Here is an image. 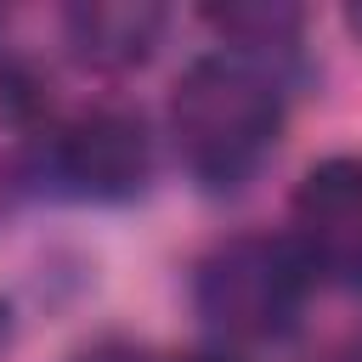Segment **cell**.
Listing matches in <instances>:
<instances>
[{
    "mask_svg": "<svg viewBox=\"0 0 362 362\" xmlns=\"http://www.w3.org/2000/svg\"><path fill=\"white\" fill-rule=\"evenodd\" d=\"M283 130V74L243 51H204L170 90V136L187 175L209 192L243 187Z\"/></svg>",
    "mask_w": 362,
    "mask_h": 362,
    "instance_id": "obj_1",
    "label": "cell"
},
{
    "mask_svg": "<svg viewBox=\"0 0 362 362\" xmlns=\"http://www.w3.org/2000/svg\"><path fill=\"white\" fill-rule=\"evenodd\" d=\"M311 294V266L294 238L232 232L192 272V305L221 339H283Z\"/></svg>",
    "mask_w": 362,
    "mask_h": 362,
    "instance_id": "obj_2",
    "label": "cell"
},
{
    "mask_svg": "<svg viewBox=\"0 0 362 362\" xmlns=\"http://www.w3.org/2000/svg\"><path fill=\"white\" fill-rule=\"evenodd\" d=\"M51 175L90 204H124L153 181V136L130 107H85L51 136Z\"/></svg>",
    "mask_w": 362,
    "mask_h": 362,
    "instance_id": "obj_3",
    "label": "cell"
},
{
    "mask_svg": "<svg viewBox=\"0 0 362 362\" xmlns=\"http://www.w3.org/2000/svg\"><path fill=\"white\" fill-rule=\"evenodd\" d=\"M294 249L305 255L311 277H328L339 288H362V158L334 153L311 164L288 204Z\"/></svg>",
    "mask_w": 362,
    "mask_h": 362,
    "instance_id": "obj_4",
    "label": "cell"
},
{
    "mask_svg": "<svg viewBox=\"0 0 362 362\" xmlns=\"http://www.w3.org/2000/svg\"><path fill=\"white\" fill-rule=\"evenodd\" d=\"M62 23H68L74 51L96 68H136L153 57L164 34V11L141 0H85V6H68Z\"/></svg>",
    "mask_w": 362,
    "mask_h": 362,
    "instance_id": "obj_5",
    "label": "cell"
},
{
    "mask_svg": "<svg viewBox=\"0 0 362 362\" xmlns=\"http://www.w3.org/2000/svg\"><path fill=\"white\" fill-rule=\"evenodd\" d=\"M204 17L232 40L226 51H243L255 62H272L277 74L294 57V40H300V11L294 6H209Z\"/></svg>",
    "mask_w": 362,
    "mask_h": 362,
    "instance_id": "obj_6",
    "label": "cell"
},
{
    "mask_svg": "<svg viewBox=\"0 0 362 362\" xmlns=\"http://www.w3.org/2000/svg\"><path fill=\"white\" fill-rule=\"evenodd\" d=\"M79 362H147V356H141L136 345H119V339H113V345H96V351H85Z\"/></svg>",
    "mask_w": 362,
    "mask_h": 362,
    "instance_id": "obj_7",
    "label": "cell"
},
{
    "mask_svg": "<svg viewBox=\"0 0 362 362\" xmlns=\"http://www.w3.org/2000/svg\"><path fill=\"white\" fill-rule=\"evenodd\" d=\"M6 345H11V305L0 300V351H6Z\"/></svg>",
    "mask_w": 362,
    "mask_h": 362,
    "instance_id": "obj_8",
    "label": "cell"
},
{
    "mask_svg": "<svg viewBox=\"0 0 362 362\" xmlns=\"http://www.w3.org/2000/svg\"><path fill=\"white\" fill-rule=\"evenodd\" d=\"M175 362H232V356H221V351H192V356H175Z\"/></svg>",
    "mask_w": 362,
    "mask_h": 362,
    "instance_id": "obj_9",
    "label": "cell"
},
{
    "mask_svg": "<svg viewBox=\"0 0 362 362\" xmlns=\"http://www.w3.org/2000/svg\"><path fill=\"white\" fill-rule=\"evenodd\" d=\"M345 17H351V28H356V34H362V6H351V11H345Z\"/></svg>",
    "mask_w": 362,
    "mask_h": 362,
    "instance_id": "obj_10",
    "label": "cell"
}]
</instances>
